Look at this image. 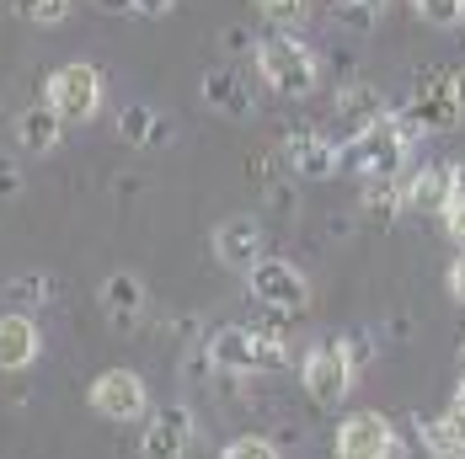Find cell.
<instances>
[{
    "mask_svg": "<svg viewBox=\"0 0 465 459\" xmlns=\"http://www.w3.org/2000/svg\"><path fill=\"white\" fill-rule=\"evenodd\" d=\"M450 294H455V299L465 305V251L455 257V262H450Z\"/></svg>",
    "mask_w": 465,
    "mask_h": 459,
    "instance_id": "obj_31",
    "label": "cell"
},
{
    "mask_svg": "<svg viewBox=\"0 0 465 459\" xmlns=\"http://www.w3.org/2000/svg\"><path fill=\"white\" fill-rule=\"evenodd\" d=\"M396 182H401V209H412V214H439L444 209V198H450V166H401L396 171Z\"/></svg>",
    "mask_w": 465,
    "mask_h": 459,
    "instance_id": "obj_13",
    "label": "cell"
},
{
    "mask_svg": "<svg viewBox=\"0 0 465 459\" xmlns=\"http://www.w3.org/2000/svg\"><path fill=\"white\" fill-rule=\"evenodd\" d=\"M257 11H262V22H268V27L294 33V27H305V16H311V0H257Z\"/></svg>",
    "mask_w": 465,
    "mask_h": 459,
    "instance_id": "obj_23",
    "label": "cell"
},
{
    "mask_svg": "<svg viewBox=\"0 0 465 459\" xmlns=\"http://www.w3.org/2000/svg\"><path fill=\"white\" fill-rule=\"evenodd\" d=\"M96 305H102V316L113 326H124V331H134L144 316V283L140 273H107L102 278V288H96Z\"/></svg>",
    "mask_w": 465,
    "mask_h": 459,
    "instance_id": "obj_15",
    "label": "cell"
},
{
    "mask_svg": "<svg viewBox=\"0 0 465 459\" xmlns=\"http://www.w3.org/2000/svg\"><path fill=\"white\" fill-rule=\"evenodd\" d=\"M370 5H380V11H385V0H370Z\"/></svg>",
    "mask_w": 465,
    "mask_h": 459,
    "instance_id": "obj_36",
    "label": "cell"
},
{
    "mask_svg": "<svg viewBox=\"0 0 465 459\" xmlns=\"http://www.w3.org/2000/svg\"><path fill=\"white\" fill-rule=\"evenodd\" d=\"M172 134H177L172 118H166L161 107H150V102H129V107L118 112V139H124L129 150H161Z\"/></svg>",
    "mask_w": 465,
    "mask_h": 459,
    "instance_id": "obj_17",
    "label": "cell"
},
{
    "mask_svg": "<svg viewBox=\"0 0 465 459\" xmlns=\"http://www.w3.org/2000/svg\"><path fill=\"white\" fill-rule=\"evenodd\" d=\"M460 364H465V342H460Z\"/></svg>",
    "mask_w": 465,
    "mask_h": 459,
    "instance_id": "obj_37",
    "label": "cell"
},
{
    "mask_svg": "<svg viewBox=\"0 0 465 459\" xmlns=\"http://www.w3.org/2000/svg\"><path fill=\"white\" fill-rule=\"evenodd\" d=\"M214 257L231 268V273H246L257 257H262V225L252 214H231L225 225L214 230Z\"/></svg>",
    "mask_w": 465,
    "mask_h": 459,
    "instance_id": "obj_14",
    "label": "cell"
},
{
    "mask_svg": "<svg viewBox=\"0 0 465 459\" xmlns=\"http://www.w3.org/2000/svg\"><path fill=\"white\" fill-rule=\"evenodd\" d=\"M198 96H203L209 112H220V118H231V123H252V118H257V96H252L246 75H241L235 64H214V70H203Z\"/></svg>",
    "mask_w": 465,
    "mask_h": 459,
    "instance_id": "obj_9",
    "label": "cell"
},
{
    "mask_svg": "<svg viewBox=\"0 0 465 459\" xmlns=\"http://www.w3.org/2000/svg\"><path fill=\"white\" fill-rule=\"evenodd\" d=\"M412 144H418V134L401 123V112H385L342 144V166L359 177H396L412 161Z\"/></svg>",
    "mask_w": 465,
    "mask_h": 459,
    "instance_id": "obj_1",
    "label": "cell"
},
{
    "mask_svg": "<svg viewBox=\"0 0 465 459\" xmlns=\"http://www.w3.org/2000/svg\"><path fill=\"white\" fill-rule=\"evenodd\" d=\"M187 444H193V416H187V406H166V412L150 416L140 454L144 459H183Z\"/></svg>",
    "mask_w": 465,
    "mask_h": 459,
    "instance_id": "obj_16",
    "label": "cell"
},
{
    "mask_svg": "<svg viewBox=\"0 0 465 459\" xmlns=\"http://www.w3.org/2000/svg\"><path fill=\"white\" fill-rule=\"evenodd\" d=\"M102 11H124V16H166L177 0H96Z\"/></svg>",
    "mask_w": 465,
    "mask_h": 459,
    "instance_id": "obj_29",
    "label": "cell"
},
{
    "mask_svg": "<svg viewBox=\"0 0 465 459\" xmlns=\"http://www.w3.org/2000/svg\"><path fill=\"white\" fill-rule=\"evenodd\" d=\"M48 299H54V278H48V273H16L11 283H5V305H11V310H22V316L44 310Z\"/></svg>",
    "mask_w": 465,
    "mask_h": 459,
    "instance_id": "obj_22",
    "label": "cell"
},
{
    "mask_svg": "<svg viewBox=\"0 0 465 459\" xmlns=\"http://www.w3.org/2000/svg\"><path fill=\"white\" fill-rule=\"evenodd\" d=\"M252 64H257V75L279 96H311L322 86V59L300 44L294 33H273V38L252 44Z\"/></svg>",
    "mask_w": 465,
    "mask_h": 459,
    "instance_id": "obj_3",
    "label": "cell"
},
{
    "mask_svg": "<svg viewBox=\"0 0 465 459\" xmlns=\"http://www.w3.org/2000/svg\"><path fill=\"white\" fill-rule=\"evenodd\" d=\"M86 401L102 422H140V416H150V385L134 368H107V374L92 379Z\"/></svg>",
    "mask_w": 465,
    "mask_h": 459,
    "instance_id": "obj_7",
    "label": "cell"
},
{
    "mask_svg": "<svg viewBox=\"0 0 465 459\" xmlns=\"http://www.w3.org/2000/svg\"><path fill=\"white\" fill-rule=\"evenodd\" d=\"M359 209H364V214H370L374 225H391V220H396V214H407V209H401V182H396V177H359Z\"/></svg>",
    "mask_w": 465,
    "mask_h": 459,
    "instance_id": "obj_21",
    "label": "cell"
},
{
    "mask_svg": "<svg viewBox=\"0 0 465 459\" xmlns=\"http://www.w3.org/2000/svg\"><path fill=\"white\" fill-rule=\"evenodd\" d=\"M353 374H359V368L348 364V353H342L337 342H316V347L300 358V385H305V396H311L316 406H337V401H348Z\"/></svg>",
    "mask_w": 465,
    "mask_h": 459,
    "instance_id": "obj_6",
    "label": "cell"
},
{
    "mask_svg": "<svg viewBox=\"0 0 465 459\" xmlns=\"http://www.w3.org/2000/svg\"><path fill=\"white\" fill-rule=\"evenodd\" d=\"M439 220H444V235L455 240V251H465V192H450V198H444Z\"/></svg>",
    "mask_w": 465,
    "mask_h": 459,
    "instance_id": "obj_27",
    "label": "cell"
},
{
    "mask_svg": "<svg viewBox=\"0 0 465 459\" xmlns=\"http://www.w3.org/2000/svg\"><path fill=\"white\" fill-rule=\"evenodd\" d=\"M0 198H22V166L11 155H0Z\"/></svg>",
    "mask_w": 465,
    "mask_h": 459,
    "instance_id": "obj_30",
    "label": "cell"
},
{
    "mask_svg": "<svg viewBox=\"0 0 465 459\" xmlns=\"http://www.w3.org/2000/svg\"><path fill=\"white\" fill-rule=\"evenodd\" d=\"M385 459H401V444H396V449H391V454H385Z\"/></svg>",
    "mask_w": 465,
    "mask_h": 459,
    "instance_id": "obj_35",
    "label": "cell"
},
{
    "mask_svg": "<svg viewBox=\"0 0 465 459\" xmlns=\"http://www.w3.org/2000/svg\"><path fill=\"white\" fill-rule=\"evenodd\" d=\"M450 192H465V155L450 161Z\"/></svg>",
    "mask_w": 465,
    "mask_h": 459,
    "instance_id": "obj_33",
    "label": "cell"
},
{
    "mask_svg": "<svg viewBox=\"0 0 465 459\" xmlns=\"http://www.w3.org/2000/svg\"><path fill=\"white\" fill-rule=\"evenodd\" d=\"M326 11H331L342 27H353V33L374 27V16H380V5H370V0H326Z\"/></svg>",
    "mask_w": 465,
    "mask_h": 459,
    "instance_id": "obj_26",
    "label": "cell"
},
{
    "mask_svg": "<svg viewBox=\"0 0 465 459\" xmlns=\"http://www.w3.org/2000/svg\"><path fill=\"white\" fill-rule=\"evenodd\" d=\"M59 139H64V118H59L48 102H33L27 112H16V144H22L27 155H54Z\"/></svg>",
    "mask_w": 465,
    "mask_h": 459,
    "instance_id": "obj_18",
    "label": "cell"
},
{
    "mask_svg": "<svg viewBox=\"0 0 465 459\" xmlns=\"http://www.w3.org/2000/svg\"><path fill=\"white\" fill-rule=\"evenodd\" d=\"M289 358V342L273 326H220L203 347V364L220 374H257V368H279Z\"/></svg>",
    "mask_w": 465,
    "mask_h": 459,
    "instance_id": "obj_2",
    "label": "cell"
},
{
    "mask_svg": "<svg viewBox=\"0 0 465 459\" xmlns=\"http://www.w3.org/2000/svg\"><path fill=\"white\" fill-rule=\"evenodd\" d=\"M412 11L428 27H460L465 22V0H412Z\"/></svg>",
    "mask_w": 465,
    "mask_h": 459,
    "instance_id": "obj_25",
    "label": "cell"
},
{
    "mask_svg": "<svg viewBox=\"0 0 465 459\" xmlns=\"http://www.w3.org/2000/svg\"><path fill=\"white\" fill-rule=\"evenodd\" d=\"M401 123H407L418 139L450 134V129L460 123V107H455V92H450V70H439V75H422V86L412 92L407 112H401Z\"/></svg>",
    "mask_w": 465,
    "mask_h": 459,
    "instance_id": "obj_8",
    "label": "cell"
},
{
    "mask_svg": "<svg viewBox=\"0 0 465 459\" xmlns=\"http://www.w3.org/2000/svg\"><path fill=\"white\" fill-rule=\"evenodd\" d=\"M38 353H44V331L33 316H22V310H11V316H0V374H22V368L38 364Z\"/></svg>",
    "mask_w": 465,
    "mask_h": 459,
    "instance_id": "obj_12",
    "label": "cell"
},
{
    "mask_svg": "<svg viewBox=\"0 0 465 459\" xmlns=\"http://www.w3.org/2000/svg\"><path fill=\"white\" fill-rule=\"evenodd\" d=\"M11 11L27 16L33 27H59V22L75 11V0H11Z\"/></svg>",
    "mask_w": 465,
    "mask_h": 459,
    "instance_id": "obj_24",
    "label": "cell"
},
{
    "mask_svg": "<svg viewBox=\"0 0 465 459\" xmlns=\"http://www.w3.org/2000/svg\"><path fill=\"white\" fill-rule=\"evenodd\" d=\"M44 102L64 118V123H92L96 112H102V70L86 64V59L59 64L44 86Z\"/></svg>",
    "mask_w": 465,
    "mask_h": 459,
    "instance_id": "obj_4",
    "label": "cell"
},
{
    "mask_svg": "<svg viewBox=\"0 0 465 459\" xmlns=\"http://www.w3.org/2000/svg\"><path fill=\"white\" fill-rule=\"evenodd\" d=\"M422 449L433 459H465V416L460 412H444V416H428L418 427Z\"/></svg>",
    "mask_w": 465,
    "mask_h": 459,
    "instance_id": "obj_20",
    "label": "cell"
},
{
    "mask_svg": "<svg viewBox=\"0 0 465 459\" xmlns=\"http://www.w3.org/2000/svg\"><path fill=\"white\" fill-rule=\"evenodd\" d=\"M246 288H252L257 305H268L279 316H300L311 305V278L300 273L289 257H257L246 268Z\"/></svg>",
    "mask_w": 465,
    "mask_h": 459,
    "instance_id": "obj_5",
    "label": "cell"
},
{
    "mask_svg": "<svg viewBox=\"0 0 465 459\" xmlns=\"http://www.w3.org/2000/svg\"><path fill=\"white\" fill-rule=\"evenodd\" d=\"M396 449V427L380 412H353L337 427V459H385Z\"/></svg>",
    "mask_w": 465,
    "mask_h": 459,
    "instance_id": "obj_11",
    "label": "cell"
},
{
    "mask_svg": "<svg viewBox=\"0 0 465 459\" xmlns=\"http://www.w3.org/2000/svg\"><path fill=\"white\" fill-rule=\"evenodd\" d=\"M450 92H455V107H460V118H465V64L450 70Z\"/></svg>",
    "mask_w": 465,
    "mask_h": 459,
    "instance_id": "obj_32",
    "label": "cell"
},
{
    "mask_svg": "<svg viewBox=\"0 0 465 459\" xmlns=\"http://www.w3.org/2000/svg\"><path fill=\"white\" fill-rule=\"evenodd\" d=\"M391 112V102H385V92L380 86H370V81H348L342 92H337V118L359 134V129H370L374 118H385Z\"/></svg>",
    "mask_w": 465,
    "mask_h": 459,
    "instance_id": "obj_19",
    "label": "cell"
},
{
    "mask_svg": "<svg viewBox=\"0 0 465 459\" xmlns=\"http://www.w3.org/2000/svg\"><path fill=\"white\" fill-rule=\"evenodd\" d=\"M289 171H300V177H311V182H326V177H337L342 171V144L326 134H311V129H294V134L283 139V155H279Z\"/></svg>",
    "mask_w": 465,
    "mask_h": 459,
    "instance_id": "obj_10",
    "label": "cell"
},
{
    "mask_svg": "<svg viewBox=\"0 0 465 459\" xmlns=\"http://www.w3.org/2000/svg\"><path fill=\"white\" fill-rule=\"evenodd\" d=\"M220 459H279V449H273L268 438L246 433V438H235V444H225V454H220Z\"/></svg>",
    "mask_w": 465,
    "mask_h": 459,
    "instance_id": "obj_28",
    "label": "cell"
},
{
    "mask_svg": "<svg viewBox=\"0 0 465 459\" xmlns=\"http://www.w3.org/2000/svg\"><path fill=\"white\" fill-rule=\"evenodd\" d=\"M455 412L465 416V374H460V385H455Z\"/></svg>",
    "mask_w": 465,
    "mask_h": 459,
    "instance_id": "obj_34",
    "label": "cell"
}]
</instances>
